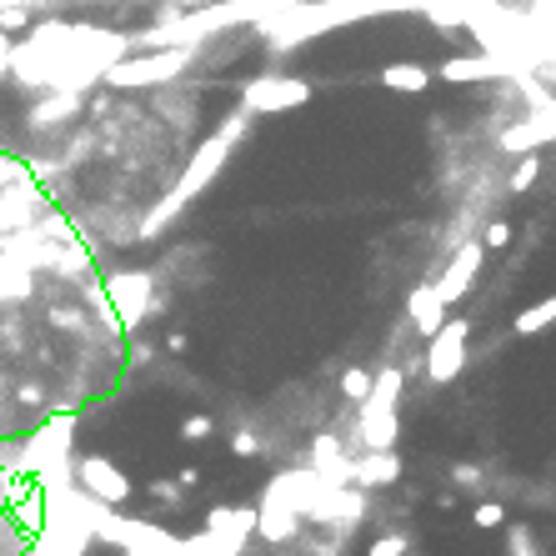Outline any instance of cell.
<instances>
[{"label": "cell", "mask_w": 556, "mask_h": 556, "mask_svg": "<svg viewBox=\"0 0 556 556\" xmlns=\"http://www.w3.org/2000/svg\"><path fill=\"white\" fill-rule=\"evenodd\" d=\"M126 56V36L71 26V21H41L21 46H11V76L26 91L46 96H86L91 81H106V71Z\"/></svg>", "instance_id": "obj_1"}, {"label": "cell", "mask_w": 556, "mask_h": 556, "mask_svg": "<svg viewBox=\"0 0 556 556\" xmlns=\"http://www.w3.org/2000/svg\"><path fill=\"white\" fill-rule=\"evenodd\" d=\"M106 296L121 306V326H136L151 306V276L146 271H121V276L106 281Z\"/></svg>", "instance_id": "obj_4"}, {"label": "cell", "mask_w": 556, "mask_h": 556, "mask_svg": "<svg viewBox=\"0 0 556 556\" xmlns=\"http://www.w3.org/2000/svg\"><path fill=\"white\" fill-rule=\"evenodd\" d=\"M511 556H536V551H531V536H526V531H511Z\"/></svg>", "instance_id": "obj_9"}, {"label": "cell", "mask_w": 556, "mask_h": 556, "mask_svg": "<svg viewBox=\"0 0 556 556\" xmlns=\"http://www.w3.org/2000/svg\"><path fill=\"white\" fill-rule=\"evenodd\" d=\"M31 26V11H0V36H16Z\"/></svg>", "instance_id": "obj_7"}, {"label": "cell", "mask_w": 556, "mask_h": 556, "mask_svg": "<svg viewBox=\"0 0 556 556\" xmlns=\"http://www.w3.org/2000/svg\"><path fill=\"white\" fill-rule=\"evenodd\" d=\"M176 6H191V0H176Z\"/></svg>", "instance_id": "obj_15"}, {"label": "cell", "mask_w": 556, "mask_h": 556, "mask_svg": "<svg viewBox=\"0 0 556 556\" xmlns=\"http://www.w3.org/2000/svg\"><path fill=\"white\" fill-rule=\"evenodd\" d=\"M71 476H76V486H81L91 501H101V506H121V501L131 496V476H126L116 461H106V456H81V461H71Z\"/></svg>", "instance_id": "obj_2"}, {"label": "cell", "mask_w": 556, "mask_h": 556, "mask_svg": "<svg viewBox=\"0 0 556 556\" xmlns=\"http://www.w3.org/2000/svg\"><path fill=\"white\" fill-rule=\"evenodd\" d=\"M0 76H11V36H0Z\"/></svg>", "instance_id": "obj_13"}, {"label": "cell", "mask_w": 556, "mask_h": 556, "mask_svg": "<svg viewBox=\"0 0 556 556\" xmlns=\"http://www.w3.org/2000/svg\"><path fill=\"white\" fill-rule=\"evenodd\" d=\"M81 101L86 96H46V101H36L31 106V131H51V126H61V121H71L76 111H81Z\"/></svg>", "instance_id": "obj_5"}, {"label": "cell", "mask_w": 556, "mask_h": 556, "mask_svg": "<svg viewBox=\"0 0 556 556\" xmlns=\"http://www.w3.org/2000/svg\"><path fill=\"white\" fill-rule=\"evenodd\" d=\"M181 431H186V436L196 441V436H206V431H211V421H206V416H191V421H186Z\"/></svg>", "instance_id": "obj_10"}, {"label": "cell", "mask_w": 556, "mask_h": 556, "mask_svg": "<svg viewBox=\"0 0 556 556\" xmlns=\"http://www.w3.org/2000/svg\"><path fill=\"white\" fill-rule=\"evenodd\" d=\"M186 46L181 51H161V56H136V61H116L111 71H106V86H156V81H171L181 66H186Z\"/></svg>", "instance_id": "obj_3"}, {"label": "cell", "mask_w": 556, "mask_h": 556, "mask_svg": "<svg viewBox=\"0 0 556 556\" xmlns=\"http://www.w3.org/2000/svg\"><path fill=\"white\" fill-rule=\"evenodd\" d=\"M476 521H481V526H496V521H501V506H476Z\"/></svg>", "instance_id": "obj_12"}, {"label": "cell", "mask_w": 556, "mask_h": 556, "mask_svg": "<svg viewBox=\"0 0 556 556\" xmlns=\"http://www.w3.org/2000/svg\"><path fill=\"white\" fill-rule=\"evenodd\" d=\"M291 526H296V516H291L286 506H276V501L266 496V511H261V531H266L271 541H281V536H291Z\"/></svg>", "instance_id": "obj_6"}, {"label": "cell", "mask_w": 556, "mask_h": 556, "mask_svg": "<svg viewBox=\"0 0 556 556\" xmlns=\"http://www.w3.org/2000/svg\"><path fill=\"white\" fill-rule=\"evenodd\" d=\"M401 551H406V546H401L396 536H386V541H376V546H371V556H401Z\"/></svg>", "instance_id": "obj_8"}, {"label": "cell", "mask_w": 556, "mask_h": 556, "mask_svg": "<svg viewBox=\"0 0 556 556\" xmlns=\"http://www.w3.org/2000/svg\"><path fill=\"white\" fill-rule=\"evenodd\" d=\"M41 0H0V11H36Z\"/></svg>", "instance_id": "obj_14"}, {"label": "cell", "mask_w": 556, "mask_h": 556, "mask_svg": "<svg viewBox=\"0 0 556 556\" xmlns=\"http://www.w3.org/2000/svg\"><path fill=\"white\" fill-rule=\"evenodd\" d=\"M151 491H156V496H161V501H181V491H176V486H171V481H151Z\"/></svg>", "instance_id": "obj_11"}]
</instances>
